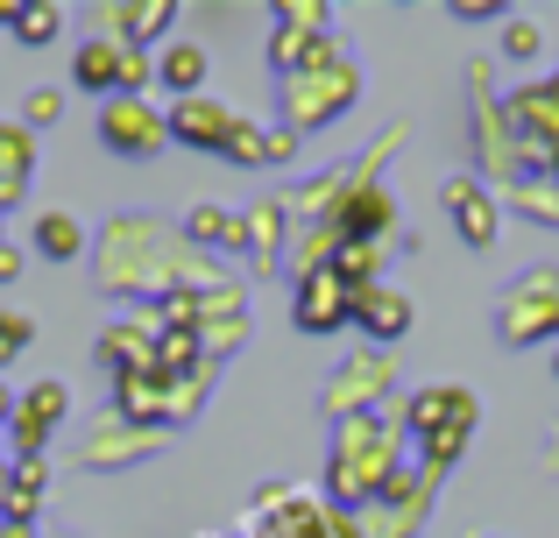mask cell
Instances as JSON below:
<instances>
[{
  "label": "cell",
  "mask_w": 559,
  "mask_h": 538,
  "mask_svg": "<svg viewBox=\"0 0 559 538\" xmlns=\"http://www.w3.org/2000/svg\"><path fill=\"white\" fill-rule=\"evenodd\" d=\"M347 319V284H341V270H326V276H312L305 284V298H298V326H341Z\"/></svg>",
  "instance_id": "obj_1"
},
{
  "label": "cell",
  "mask_w": 559,
  "mask_h": 538,
  "mask_svg": "<svg viewBox=\"0 0 559 538\" xmlns=\"http://www.w3.org/2000/svg\"><path fill=\"white\" fill-rule=\"evenodd\" d=\"M170 135H191L199 150H227V142H234V113L205 107V99H185L178 121H170Z\"/></svg>",
  "instance_id": "obj_2"
},
{
  "label": "cell",
  "mask_w": 559,
  "mask_h": 538,
  "mask_svg": "<svg viewBox=\"0 0 559 538\" xmlns=\"http://www.w3.org/2000/svg\"><path fill=\"white\" fill-rule=\"evenodd\" d=\"M156 135H164V121H156V113H142V107H107V142H114V150L142 156V150H156Z\"/></svg>",
  "instance_id": "obj_3"
},
{
  "label": "cell",
  "mask_w": 559,
  "mask_h": 538,
  "mask_svg": "<svg viewBox=\"0 0 559 538\" xmlns=\"http://www.w3.org/2000/svg\"><path fill=\"white\" fill-rule=\"evenodd\" d=\"M361 319H369V333H404L411 304L396 298V290H361Z\"/></svg>",
  "instance_id": "obj_4"
},
{
  "label": "cell",
  "mask_w": 559,
  "mask_h": 538,
  "mask_svg": "<svg viewBox=\"0 0 559 538\" xmlns=\"http://www.w3.org/2000/svg\"><path fill=\"white\" fill-rule=\"evenodd\" d=\"M36 249L43 255H57V263H71V255L85 249V235H79V220H64V213H50V220L36 227Z\"/></svg>",
  "instance_id": "obj_5"
},
{
  "label": "cell",
  "mask_w": 559,
  "mask_h": 538,
  "mask_svg": "<svg viewBox=\"0 0 559 538\" xmlns=\"http://www.w3.org/2000/svg\"><path fill=\"white\" fill-rule=\"evenodd\" d=\"M121 64L128 57H114L107 43H93V50H79V85H93V93L99 85H121Z\"/></svg>",
  "instance_id": "obj_6"
},
{
  "label": "cell",
  "mask_w": 559,
  "mask_h": 538,
  "mask_svg": "<svg viewBox=\"0 0 559 538\" xmlns=\"http://www.w3.org/2000/svg\"><path fill=\"white\" fill-rule=\"evenodd\" d=\"M199 79H205V50H191V43H185V50H170V57H164V85L191 93Z\"/></svg>",
  "instance_id": "obj_7"
},
{
  "label": "cell",
  "mask_w": 559,
  "mask_h": 538,
  "mask_svg": "<svg viewBox=\"0 0 559 538\" xmlns=\"http://www.w3.org/2000/svg\"><path fill=\"white\" fill-rule=\"evenodd\" d=\"M369 227H390V199L361 192L355 206H347V235H369Z\"/></svg>",
  "instance_id": "obj_8"
},
{
  "label": "cell",
  "mask_w": 559,
  "mask_h": 538,
  "mask_svg": "<svg viewBox=\"0 0 559 538\" xmlns=\"http://www.w3.org/2000/svg\"><path fill=\"white\" fill-rule=\"evenodd\" d=\"M14 22H22V43H50L57 36V8H22Z\"/></svg>",
  "instance_id": "obj_9"
},
{
  "label": "cell",
  "mask_w": 559,
  "mask_h": 538,
  "mask_svg": "<svg viewBox=\"0 0 559 538\" xmlns=\"http://www.w3.org/2000/svg\"><path fill=\"white\" fill-rule=\"evenodd\" d=\"M453 206H461L467 235H475V241H489V220H481V206H475V184H453Z\"/></svg>",
  "instance_id": "obj_10"
},
{
  "label": "cell",
  "mask_w": 559,
  "mask_h": 538,
  "mask_svg": "<svg viewBox=\"0 0 559 538\" xmlns=\"http://www.w3.org/2000/svg\"><path fill=\"white\" fill-rule=\"evenodd\" d=\"M22 340H28V319H0V355H14Z\"/></svg>",
  "instance_id": "obj_11"
}]
</instances>
